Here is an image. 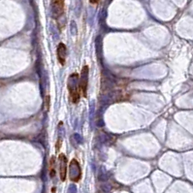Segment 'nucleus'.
<instances>
[{"label": "nucleus", "instance_id": "obj_1", "mask_svg": "<svg viewBox=\"0 0 193 193\" xmlns=\"http://www.w3.org/2000/svg\"><path fill=\"white\" fill-rule=\"evenodd\" d=\"M67 89L71 102L74 104L78 103L82 95L80 89V76L78 73H73L72 75L69 76L67 81Z\"/></svg>", "mask_w": 193, "mask_h": 193}, {"label": "nucleus", "instance_id": "obj_2", "mask_svg": "<svg viewBox=\"0 0 193 193\" xmlns=\"http://www.w3.org/2000/svg\"><path fill=\"white\" fill-rule=\"evenodd\" d=\"M69 178L72 182H79L82 178V170L79 162L73 159L69 166Z\"/></svg>", "mask_w": 193, "mask_h": 193}, {"label": "nucleus", "instance_id": "obj_3", "mask_svg": "<svg viewBox=\"0 0 193 193\" xmlns=\"http://www.w3.org/2000/svg\"><path fill=\"white\" fill-rule=\"evenodd\" d=\"M89 66L86 65V66L82 67L81 75H80V89H81L82 95L84 96V97H86V95H87V86H89Z\"/></svg>", "mask_w": 193, "mask_h": 193}, {"label": "nucleus", "instance_id": "obj_4", "mask_svg": "<svg viewBox=\"0 0 193 193\" xmlns=\"http://www.w3.org/2000/svg\"><path fill=\"white\" fill-rule=\"evenodd\" d=\"M51 8L52 17L55 20L59 19L64 13V0H51Z\"/></svg>", "mask_w": 193, "mask_h": 193}, {"label": "nucleus", "instance_id": "obj_5", "mask_svg": "<svg viewBox=\"0 0 193 193\" xmlns=\"http://www.w3.org/2000/svg\"><path fill=\"white\" fill-rule=\"evenodd\" d=\"M67 157L63 153H60L58 156V164H59V175H60V179L64 182L66 179L67 176Z\"/></svg>", "mask_w": 193, "mask_h": 193}, {"label": "nucleus", "instance_id": "obj_6", "mask_svg": "<svg viewBox=\"0 0 193 193\" xmlns=\"http://www.w3.org/2000/svg\"><path fill=\"white\" fill-rule=\"evenodd\" d=\"M56 56H58V62L62 65L66 63V58H67V48L63 43H59L58 48H56Z\"/></svg>", "mask_w": 193, "mask_h": 193}, {"label": "nucleus", "instance_id": "obj_7", "mask_svg": "<svg viewBox=\"0 0 193 193\" xmlns=\"http://www.w3.org/2000/svg\"><path fill=\"white\" fill-rule=\"evenodd\" d=\"M50 177L52 179L55 177V157L51 156L50 159V170H49Z\"/></svg>", "mask_w": 193, "mask_h": 193}, {"label": "nucleus", "instance_id": "obj_8", "mask_svg": "<svg viewBox=\"0 0 193 193\" xmlns=\"http://www.w3.org/2000/svg\"><path fill=\"white\" fill-rule=\"evenodd\" d=\"M99 1H100V0H89V2H90L91 4H97Z\"/></svg>", "mask_w": 193, "mask_h": 193}]
</instances>
